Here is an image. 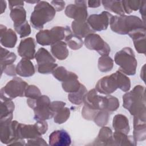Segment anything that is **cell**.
<instances>
[{
	"label": "cell",
	"mask_w": 146,
	"mask_h": 146,
	"mask_svg": "<svg viewBox=\"0 0 146 146\" xmlns=\"http://www.w3.org/2000/svg\"><path fill=\"white\" fill-rule=\"evenodd\" d=\"M123 107L130 114L143 120L146 121V102L145 87L137 85L130 91L123 96Z\"/></svg>",
	"instance_id": "1"
},
{
	"label": "cell",
	"mask_w": 146,
	"mask_h": 146,
	"mask_svg": "<svg viewBox=\"0 0 146 146\" xmlns=\"http://www.w3.org/2000/svg\"><path fill=\"white\" fill-rule=\"evenodd\" d=\"M110 25L112 31L120 35L128 34L135 29L145 27V24L142 19L132 15H113Z\"/></svg>",
	"instance_id": "2"
},
{
	"label": "cell",
	"mask_w": 146,
	"mask_h": 146,
	"mask_svg": "<svg viewBox=\"0 0 146 146\" xmlns=\"http://www.w3.org/2000/svg\"><path fill=\"white\" fill-rule=\"evenodd\" d=\"M55 13V9L48 2L40 1L35 6L30 15L32 27L36 30H42L46 23L54 19Z\"/></svg>",
	"instance_id": "3"
},
{
	"label": "cell",
	"mask_w": 146,
	"mask_h": 146,
	"mask_svg": "<svg viewBox=\"0 0 146 146\" xmlns=\"http://www.w3.org/2000/svg\"><path fill=\"white\" fill-rule=\"evenodd\" d=\"M114 61L120 67L119 70L126 75L132 76L136 74L137 62L131 47H125L117 51L115 55Z\"/></svg>",
	"instance_id": "4"
},
{
	"label": "cell",
	"mask_w": 146,
	"mask_h": 146,
	"mask_svg": "<svg viewBox=\"0 0 146 146\" xmlns=\"http://www.w3.org/2000/svg\"><path fill=\"white\" fill-rule=\"evenodd\" d=\"M50 103L49 97L45 95H42L36 99H27V105L34 110V119L36 121L46 120L54 117L55 113L50 108Z\"/></svg>",
	"instance_id": "5"
},
{
	"label": "cell",
	"mask_w": 146,
	"mask_h": 146,
	"mask_svg": "<svg viewBox=\"0 0 146 146\" xmlns=\"http://www.w3.org/2000/svg\"><path fill=\"white\" fill-rule=\"evenodd\" d=\"M69 26H54L50 30H41L36 34V41L41 46H51L64 39Z\"/></svg>",
	"instance_id": "6"
},
{
	"label": "cell",
	"mask_w": 146,
	"mask_h": 146,
	"mask_svg": "<svg viewBox=\"0 0 146 146\" xmlns=\"http://www.w3.org/2000/svg\"><path fill=\"white\" fill-rule=\"evenodd\" d=\"M28 86L27 83L21 78L15 76L1 89V98L12 100L17 97L25 96V90Z\"/></svg>",
	"instance_id": "7"
},
{
	"label": "cell",
	"mask_w": 146,
	"mask_h": 146,
	"mask_svg": "<svg viewBox=\"0 0 146 146\" xmlns=\"http://www.w3.org/2000/svg\"><path fill=\"white\" fill-rule=\"evenodd\" d=\"M13 114L0 119V140L2 143L10 145L17 138L18 122L12 120Z\"/></svg>",
	"instance_id": "8"
},
{
	"label": "cell",
	"mask_w": 146,
	"mask_h": 146,
	"mask_svg": "<svg viewBox=\"0 0 146 146\" xmlns=\"http://www.w3.org/2000/svg\"><path fill=\"white\" fill-rule=\"evenodd\" d=\"M84 44L86 48L97 51L101 56L108 55L111 51L109 44L98 34L91 33L88 35L84 38Z\"/></svg>",
	"instance_id": "9"
},
{
	"label": "cell",
	"mask_w": 146,
	"mask_h": 146,
	"mask_svg": "<svg viewBox=\"0 0 146 146\" xmlns=\"http://www.w3.org/2000/svg\"><path fill=\"white\" fill-rule=\"evenodd\" d=\"M87 1L78 0L74 1V4L67 5L65 9L66 15L75 21H87L88 18Z\"/></svg>",
	"instance_id": "10"
},
{
	"label": "cell",
	"mask_w": 146,
	"mask_h": 146,
	"mask_svg": "<svg viewBox=\"0 0 146 146\" xmlns=\"http://www.w3.org/2000/svg\"><path fill=\"white\" fill-rule=\"evenodd\" d=\"M112 16L108 11H103L100 14L90 15L87 22L94 31H101L107 29Z\"/></svg>",
	"instance_id": "11"
},
{
	"label": "cell",
	"mask_w": 146,
	"mask_h": 146,
	"mask_svg": "<svg viewBox=\"0 0 146 146\" xmlns=\"http://www.w3.org/2000/svg\"><path fill=\"white\" fill-rule=\"evenodd\" d=\"M83 102L84 105L94 110H106V96L99 95L95 88H92L87 91L84 96Z\"/></svg>",
	"instance_id": "12"
},
{
	"label": "cell",
	"mask_w": 146,
	"mask_h": 146,
	"mask_svg": "<svg viewBox=\"0 0 146 146\" xmlns=\"http://www.w3.org/2000/svg\"><path fill=\"white\" fill-rule=\"evenodd\" d=\"M117 88V83L114 73L102 78L95 86L98 92L106 95L112 94Z\"/></svg>",
	"instance_id": "13"
},
{
	"label": "cell",
	"mask_w": 146,
	"mask_h": 146,
	"mask_svg": "<svg viewBox=\"0 0 146 146\" xmlns=\"http://www.w3.org/2000/svg\"><path fill=\"white\" fill-rule=\"evenodd\" d=\"M35 47L36 44L34 38L29 37L21 40L17 48V52L22 58L33 59L36 54Z\"/></svg>",
	"instance_id": "14"
},
{
	"label": "cell",
	"mask_w": 146,
	"mask_h": 146,
	"mask_svg": "<svg viewBox=\"0 0 146 146\" xmlns=\"http://www.w3.org/2000/svg\"><path fill=\"white\" fill-rule=\"evenodd\" d=\"M49 145L51 146H69L71 139L69 133L64 129L56 130L49 135Z\"/></svg>",
	"instance_id": "15"
},
{
	"label": "cell",
	"mask_w": 146,
	"mask_h": 146,
	"mask_svg": "<svg viewBox=\"0 0 146 146\" xmlns=\"http://www.w3.org/2000/svg\"><path fill=\"white\" fill-rule=\"evenodd\" d=\"M0 42L2 46L7 48L14 47L17 41L15 32L11 29H7L6 26L3 25H0Z\"/></svg>",
	"instance_id": "16"
},
{
	"label": "cell",
	"mask_w": 146,
	"mask_h": 146,
	"mask_svg": "<svg viewBox=\"0 0 146 146\" xmlns=\"http://www.w3.org/2000/svg\"><path fill=\"white\" fill-rule=\"evenodd\" d=\"M17 138L27 140L42 136L39 133L35 124H25L19 123L17 127Z\"/></svg>",
	"instance_id": "17"
},
{
	"label": "cell",
	"mask_w": 146,
	"mask_h": 146,
	"mask_svg": "<svg viewBox=\"0 0 146 146\" xmlns=\"http://www.w3.org/2000/svg\"><path fill=\"white\" fill-rule=\"evenodd\" d=\"M92 145H113V132L112 129L108 127H102L97 137L93 141Z\"/></svg>",
	"instance_id": "18"
},
{
	"label": "cell",
	"mask_w": 146,
	"mask_h": 146,
	"mask_svg": "<svg viewBox=\"0 0 146 146\" xmlns=\"http://www.w3.org/2000/svg\"><path fill=\"white\" fill-rule=\"evenodd\" d=\"M71 29L72 33L82 39L91 33H95L86 21L74 20L71 23Z\"/></svg>",
	"instance_id": "19"
},
{
	"label": "cell",
	"mask_w": 146,
	"mask_h": 146,
	"mask_svg": "<svg viewBox=\"0 0 146 146\" xmlns=\"http://www.w3.org/2000/svg\"><path fill=\"white\" fill-rule=\"evenodd\" d=\"M16 71L21 77H30L35 74V69L30 59L22 58L16 66Z\"/></svg>",
	"instance_id": "20"
},
{
	"label": "cell",
	"mask_w": 146,
	"mask_h": 146,
	"mask_svg": "<svg viewBox=\"0 0 146 146\" xmlns=\"http://www.w3.org/2000/svg\"><path fill=\"white\" fill-rule=\"evenodd\" d=\"M133 137L136 141H144L146 139V121L133 117Z\"/></svg>",
	"instance_id": "21"
},
{
	"label": "cell",
	"mask_w": 146,
	"mask_h": 146,
	"mask_svg": "<svg viewBox=\"0 0 146 146\" xmlns=\"http://www.w3.org/2000/svg\"><path fill=\"white\" fill-rule=\"evenodd\" d=\"M112 127L115 131H119L128 135L130 131L129 120L123 114H117L114 116L112 120Z\"/></svg>",
	"instance_id": "22"
},
{
	"label": "cell",
	"mask_w": 146,
	"mask_h": 146,
	"mask_svg": "<svg viewBox=\"0 0 146 146\" xmlns=\"http://www.w3.org/2000/svg\"><path fill=\"white\" fill-rule=\"evenodd\" d=\"M113 145L115 146H136L137 145V141L133 136H128L127 134L119 131H115L113 133Z\"/></svg>",
	"instance_id": "23"
},
{
	"label": "cell",
	"mask_w": 146,
	"mask_h": 146,
	"mask_svg": "<svg viewBox=\"0 0 146 146\" xmlns=\"http://www.w3.org/2000/svg\"><path fill=\"white\" fill-rule=\"evenodd\" d=\"M51 52L55 58L63 60L66 59L69 54L67 44L65 42L59 41L51 46Z\"/></svg>",
	"instance_id": "24"
},
{
	"label": "cell",
	"mask_w": 146,
	"mask_h": 146,
	"mask_svg": "<svg viewBox=\"0 0 146 146\" xmlns=\"http://www.w3.org/2000/svg\"><path fill=\"white\" fill-rule=\"evenodd\" d=\"M104 8L119 15H125L121 1L103 0L101 1Z\"/></svg>",
	"instance_id": "25"
},
{
	"label": "cell",
	"mask_w": 146,
	"mask_h": 146,
	"mask_svg": "<svg viewBox=\"0 0 146 146\" xmlns=\"http://www.w3.org/2000/svg\"><path fill=\"white\" fill-rule=\"evenodd\" d=\"M66 41L67 46L73 50L80 49L84 43V41L82 38L75 35L71 30L70 27L68 28L66 37L64 39Z\"/></svg>",
	"instance_id": "26"
},
{
	"label": "cell",
	"mask_w": 146,
	"mask_h": 146,
	"mask_svg": "<svg viewBox=\"0 0 146 146\" xmlns=\"http://www.w3.org/2000/svg\"><path fill=\"white\" fill-rule=\"evenodd\" d=\"M35 58L37 64H44L51 63H55V58L49 52V51L43 48L40 47L36 51Z\"/></svg>",
	"instance_id": "27"
},
{
	"label": "cell",
	"mask_w": 146,
	"mask_h": 146,
	"mask_svg": "<svg viewBox=\"0 0 146 146\" xmlns=\"http://www.w3.org/2000/svg\"><path fill=\"white\" fill-rule=\"evenodd\" d=\"M10 17L14 22L13 25H18L26 21V11L23 6H17L10 10Z\"/></svg>",
	"instance_id": "28"
},
{
	"label": "cell",
	"mask_w": 146,
	"mask_h": 146,
	"mask_svg": "<svg viewBox=\"0 0 146 146\" xmlns=\"http://www.w3.org/2000/svg\"><path fill=\"white\" fill-rule=\"evenodd\" d=\"M81 84H82L78 80V75L75 74L72 77L63 82L62 83V87L65 92L72 93L78 91L80 88Z\"/></svg>",
	"instance_id": "29"
},
{
	"label": "cell",
	"mask_w": 146,
	"mask_h": 146,
	"mask_svg": "<svg viewBox=\"0 0 146 146\" xmlns=\"http://www.w3.org/2000/svg\"><path fill=\"white\" fill-rule=\"evenodd\" d=\"M15 109V105L11 99L1 98L0 119L12 115Z\"/></svg>",
	"instance_id": "30"
},
{
	"label": "cell",
	"mask_w": 146,
	"mask_h": 146,
	"mask_svg": "<svg viewBox=\"0 0 146 146\" xmlns=\"http://www.w3.org/2000/svg\"><path fill=\"white\" fill-rule=\"evenodd\" d=\"M17 59V55L6 48H1V72L5 66L13 64Z\"/></svg>",
	"instance_id": "31"
},
{
	"label": "cell",
	"mask_w": 146,
	"mask_h": 146,
	"mask_svg": "<svg viewBox=\"0 0 146 146\" xmlns=\"http://www.w3.org/2000/svg\"><path fill=\"white\" fill-rule=\"evenodd\" d=\"M114 74L117 81L118 88L123 92L129 91L131 88L130 79L119 70L116 71Z\"/></svg>",
	"instance_id": "32"
},
{
	"label": "cell",
	"mask_w": 146,
	"mask_h": 146,
	"mask_svg": "<svg viewBox=\"0 0 146 146\" xmlns=\"http://www.w3.org/2000/svg\"><path fill=\"white\" fill-rule=\"evenodd\" d=\"M87 92V90L84 85L81 84L80 89L75 92L68 93V99L72 104L75 105H80L83 103L84 98L86 93Z\"/></svg>",
	"instance_id": "33"
},
{
	"label": "cell",
	"mask_w": 146,
	"mask_h": 146,
	"mask_svg": "<svg viewBox=\"0 0 146 146\" xmlns=\"http://www.w3.org/2000/svg\"><path fill=\"white\" fill-rule=\"evenodd\" d=\"M113 60L108 55H103L99 58L98 62V70L102 72H107L112 70Z\"/></svg>",
	"instance_id": "34"
},
{
	"label": "cell",
	"mask_w": 146,
	"mask_h": 146,
	"mask_svg": "<svg viewBox=\"0 0 146 146\" xmlns=\"http://www.w3.org/2000/svg\"><path fill=\"white\" fill-rule=\"evenodd\" d=\"M52 74L56 79L63 82L74 76L75 73L67 71V69L63 66H59L57 67L53 71Z\"/></svg>",
	"instance_id": "35"
},
{
	"label": "cell",
	"mask_w": 146,
	"mask_h": 146,
	"mask_svg": "<svg viewBox=\"0 0 146 146\" xmlns=\"http://www.w3.org/2000/svg\"><path fill=\"white\" fill-rule=\"evenodd\" d=\"M110 112L106 110H100L98 111L93 120L99 127L106 126L109 121Z\"/></svg>",
	"instance_id": "36"
},
{
	"label": "cell",
	"mask_w": 146,
	"mask_h": 146,
	"mask_svg": "<svg viewBox=\"0 0 146 146\" xmlns=\"http://www.w3.org/2000/svg\"><path fill=\"white\" fill-rule=\"evenodd\" d=\"M70 116V110L67 107H63L55 113L54 116V121L59 124L66 122Z\"/></svg>",
	"instance_id": "37"
},
{
	"label": "cell",
	"mask_w": 146,
	"mask_h": 146,
	"mask_svg": "<svg viewBox=\"0 0 146 146\" xmlns=\"http://www.w3.org/2000/svg\"><path fill=\"white\" fill-rule=\"evenodd\" d=\"M125 13L131 14L133 11H137L139 9L142 1L139 0H126L121 1Z\"/></svg>",
	"instance_id": "38"
},
{
	"label": "cell",
	"mask_w": 146,
	"mask_h": 146,
	"mask_svg": "<svg viewBox=\"0 0 146 146\" xmlns=\"http://www.w3.org/2000/svg\"><path fill=\"white\" fill-rule=\"evenodd\" d=\"M14 28L21 38L27 36L31 34V27L27 21L18 25L14 26Z\"/></svg>",
	"instance_id": "39"
},
{
	"label": "cell",
	"mask_w": 146,
	"mask_h": 146,
	"mask_svg": "<svg viewBox=\"0 0 146 146\" xmlns=\"http://www.w3.org/2000/svg\"><path fill=\"white\" fill-rule=\"evenodd\" d=\"M106 98V110L110 112L115 111L119 107L120 103L118 99L113 96L107 95Z\"/></svg>",
	"instance_id": "40"
},
{
	"label": "cell",
	"mask_w": 146,
	"mask_h": 146,
	"mask_svg": "<svg viewBox=\"0 0 146 146\" xmlns=\"http://www.w3.org/2000/svg\"><path fill=\"white\" fill-rule=\"evenodd\" d=\"M41 95L40 90L35 85H29L25 92V96L30 99H36Z\"/></svg>",
	"instance_id": "41"
},
{
	"label": "cell",
	"mask_w": 146,
	"mask_h": 146,
	"mask_svg": "<svg viewBox=\"0 0 146 146\" xmlns=\"http://www.w3.org/2000/svg\"><path fill=\"white\" fill-rule=\"evenodd\" d=\"M145 36L143 35L133 39L135 48L139 54H145Z\"/></svg>",
	"instance_id": "42"
},
{
	"label": "cell",
	"mask_w": 146,
	"mask_h": 146,
	"mask_svg": "<svg viewBox=\"0 0 146 146\" xmlns=\"http://www.w3.org/2000/svg\"><path fill=\"white\" fill-rule=\"evenodd\" d=\"M58 67L56 63H51L44 64H37L36 67L39 73L42 74H48L52 73L53 71Z\"/></svg>",
	"instance_id": "43"
},
{
	"label": "cell",
	"mask_w": 146,
	"mask_h": 146,
	"mask_svg": "<svg viewBox=\"0 0 146 146\" xmlns=\"http://www.w3.org/2000/svg\"><path fill=\"white\" fill-rule=\"evenodd\" d=\"M98 111L99 110H94L84 105L82 110V116L86 120H93Z\"/></svg>",
	"instance_id": "44"
},
{
	"label": "cell",
	"mask_w": 146,
	"mask_h": 146,
	"mask_svg": "<svg viewBox=\"0 0 146 146\" xmlns=\"http://www.w3.org/2000/svg\"><path fill=\"white\" fill-rule=\"evenodd\" d=\"M46 141L41 137L39 136L34 139H28L25 145H47Z\"/></svg>",
	"instance_id": "45"
},
{
	"label": "cell",
	"mask_w": 146,
	"mask_h": 146,
	"mask_svg": "<svg viewBox=\"0 0 146 146\" xmlns=\"http://www.w3.org/2000/svg\"><path fill=\"white\" fill-rule=\"evenodd\" d=\"M35 125L41 135H44L48 129V124L46 120L36 121Z\"/></svg>",
	"instance_id": "46"
},
{
	"label": "cell",
	"mask_w": 146,
	"mask_h": 146,
	"mask_svg": "<svg viewBox=\"0 0 146 146\" xmlns=\"http://www.w3.org/2000/svg\"><path fill=\"white\" fill-rule=\"evenodd\" d=\"M1 75L3 73H5L6 75L10 76H15L17 75L16 71V66L14 64H11L5 67L2 71L1 72Z\"/></svg>",
	"instance_id": "47"
},
{
	"label": "cell",
	"mask_w": 146,
	"mask_h": 146,
	"mask_svg": "<svg viewBox=\"0 0 146 146\" xmlns=\"http://www.w3.org/2000/svg\"><path fill=\"white\" fill-rule=\"evenodd\" d=\"M66 104V103L62 101H54L51 102L50 105V108L52 112H54L55 113L61 108L64 107Z\"/></svg>",
	"instance_id": "48"
},
{
	"label": "cell",
	"mask_w": 146,
	"mask_h": 146,
	"mask_svg": "<svg viewBox=\"0 0 146 146\" xmlns=\"http://www.w3.org/2000/svg\"><path fill=\"white\" fill-rule=\"evenodd\" d=\"M51 3L55 11L58 12L62 11L65 7V2L63 1H52Z\"/></svg>",
	"instance_id": "49"
},
{
	"label": "cell",
	"mask_w": 146,
	"mask_h": 146,
	"mask_svg": "<svg viewBox=\"0 0 146 146\" xmlns=\"http://www.w3.org/2000/svg\"><path fill=\"white\" fill-rule=\"evenodd\" d=\"M9 9L11 10L17 6H23L24 1H9Z\"/></svg>",
	"instance_id": "50"
},
{
	"label": "cell",
	"mask_w": 146,
	"mask_h": 146,
	"mask_svg": "<svg viewBox=\"0 0 146 146\" xmlns=\"http://www.w3.org/2000/svg\"><path fill=\"white\" fill-rule=\"evenodd\" d=\"M145 8H146V1H142L141 5L139 8L140 13L142 17V21L145 23Z\"/></svg>",
	"instance_id": "51"
},
{
	"label": "cell",
	"mask_w": 146,
	"mask_h": 146,
	"mask_svg": "<svg viewBox=\"0 0 146 146\" xmlns=\"http://www.w3.org/2000/svg\"><path fill=\"white\" fill-rule=\"evenodd\" d=\"M100 1H88L87 6L90 8H96L100 6Z\"/></svg>",
	"instance_id": "52"
},
{
	"label": "cell",
	"mask_w": 146,
	"mask_h": 146,
	"mask_svg": "<svg viewBox=\"0 0 146 146\" xmlns=\"http://www.w3.org/2000/svg\"><path fill=\"white\" fill-rule=\"evenodd\" d=\"M6 2L5 1H1V14H3L6 8Z\"/></svg>",
	"instance_id": "53"
},
{
	"label": "cell",
	"mask_w": 146,
	"mask_h": 146,
	"mask_svg": "<svg viewBox=\"0 0 146 146\" xmlns=\"http://www.w3.org/2000/svg\"><path fill=\"white\" fill-rule=\"evenodd\" d=\"M40 1H26V2L27 3H36V4L39 2Z\"/></svg>",
	"instance_id": "54"
}]
</instances>
